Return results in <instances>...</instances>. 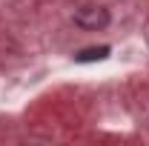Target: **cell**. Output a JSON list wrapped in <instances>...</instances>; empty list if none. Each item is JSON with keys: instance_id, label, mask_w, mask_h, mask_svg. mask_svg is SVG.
<instances>
[{"instance_id": "6da1fadb", "label": "cell", "mask_w": 149, "mask_h": 146, "mask_svg": "<svg viewBox=\"0 0 149 146\" xmlns=\"http://www.w3.org/2000/svg\"><path fill=\"white\" fill-rule=\"evenodd\" d=\"M74 23L80 26V29H86V32H100V29H106L109 26V12L103 9V6H80L77 12H74Z\"/></svg>"}, {"instance_id": "7a4b0ae2", "label": "cell", "mask_w": 149, "mask_h": 146, "mask_svg": "<svg viewBox=\"0 0 149 146\" xmlns=\"http://www.w3.org/2000/svg\"><path fill=\"white\" fill-rule=\"evenodd\" d=\"M103 57H109V46L83 49V52H77V55H74V60H77V63H92V60H103Z\"/></svg>"}]
</instances>
